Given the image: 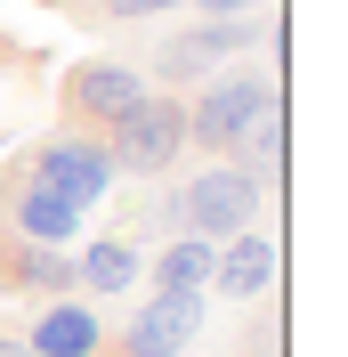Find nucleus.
I'll use <instances>...</instances> for the list:
<instances>
[{"instance_id": "1", "label": "nucleus", "mask_w": 348, "mask_h": 357, "mask_svg": "<svg viewBox=\"0 0 348 357\" xmlns=\"http://www.w3.org/2000/svg\"><path fill=\"white\" fill-rule=\"evenodd\" d=\"M276 106H283V89H276V66H251V57H243L235 73L203 82V98L187 106V146L219 162V155H227V146H235L243 130H251V122H267Z\"/></svg>"}, {"instance_id": "2", "label": "nucleus", "mask_w": 348, "mask_h": 357, "mask_svg": "<svg viewBox=\"0 0 348 357\" xmlns=\"http://www.w3.org/2000/svg\"><path fill=\"white\" fill-rule=\"evenodd\" d=\"M260 195H267V187H251L235 162H203L187 187L162 195V227H171V236H203V244H227L235 227H251Z\"/></svg>"}, {"instance_id": "3", "label": "nucleus", "mask_w": 348, "mask_h": 357, "mask_svg": "<svg viewBox=\"0 0 348 357\" xmlns=\"http://www.w3.org/2000/svg\"><path fill=\"white\" fill-rule=\"evenodd\" d=\"M97 146H106L113 171H130V178H162L178 155H187V98H178V89H146V98H138V106L122 114V122H113Z\"/></svg>"}, {"instance_id": "4", "label": "nucleus", "mask_w": 348, "mask_h": 357, "mask_svg": "<svg viewBox=\"0 0 348 357\" xmlns=\"http://www.w3.org/2000/svg\"><path fill=\"white\" fill-rule=\"evenodd\" d=\"M138 98H146V66H130V57H81V66H65V82H57V114H65L73 130H97V138H106Z\"/></svg>"}, {"instance_id": "5", "label": "nucleus", "mask_w": 348, "mask_h": 357, "mask_svg": "<svg viewBox=\"0 0 348 357\" xmlns=\"http://www.w3.org/2000/svg\"><path fill=\"white\" fill-rule=\"evenodd\" d=\"M251 49H276L267 8H260V17H203L195 33H171V41L154 49V73H162L171 89H187V82L211 73V57H251Z\"/></svg>"}, {"instance_id": "6", "label": "nucleus", "mask_w": 348, "mask_h": 357, "mask_svg": "<svg viewBox=\"0 0 348 357\" xmlns=\"http://www.w3.org/2000/svg\"><path fill=\"white\" fill-rule=\"evenodd\" d=\"M73 211H81V203L57 195L33 155H17L8 171H0V227H17V236H33V244H65V236H73Z\"/></svg>"}, {"instance_id": "7", "label": "nucleus", "mask_w": 348, "mask_h": 357, "mask_svg": "<svg viewBox=\"0 0 348 357\" xmlns=\"http://www.w3.org/2000/svg\"><path fill=\"white\" fill-rule=\"evenodd\" d=\"M73 284L81 276H73L65 244H33L17 227H0V292H17V301H65Z\"/></svg>"}, {"instance_id": "8", "label": "nucleus", "mask_w": 348, "mask_h": 357, "mask_svg": "<svg viewBox=\"0 0 348 357\" xmlns=\"http://www.w3.org/2000/svg\"><path fill=\"white\" fill-rule=\"evenodd\" d=\"M195 325H203V301H195V292H154L146 309H138L130 325H122L113 357H187Z\"/></svg>"}, {"instance_id": "9", "label": "nucleus", "mask_w": 348, "mask_h": 357, "mask_svg": "<svg viewBox=\"0 0 348 357\" xmlns=\"http://www.w3.org/2000/svg\"><path fill=\"white\" fill-rule=\"evenodd\" d=\"M211 284L227 292V301H243V309L267 301V284H276V244H267L260 227H235V236L211 252Z\"/></svg>"}, {"instance_id": "10", "label": "nucleus", "mask_w": 348, "mask_h": 357, "mask_svg": "<svg viewBox=\"0 0 348 357\" xmlns=\"http://www.w3.org/2000/svg\"><path fill=\"white\" fill-rule=\"evenodd\" d=\"M24 341H33L41 357H106V349H113L106 325H97V309L73 301V292H65V301H49V309L24 325Z\"/></svg>"}, {"instance_id": "11", "label": "nucleus", "mask_w": 348, "mask_h": 357, "mask_svg": "<svg viewBox=\"0 0 348 357\" xmlns=\"http://www.w3.org/2000/svg\"><path fill=\"white\" fill-rule=\"evenodd\" d=\"M33 162H41V178L57 187V195H73V203H97L113 187L106 146H89V138H49V146H33Z\"/></svg>"}, {"instance_id": "12", "label": "nucleus", "mask_w": 348, "mask_h": 357, "mask_svg": "<svg viewBox=\"0 0 348 357\" xmlns=\"http://www.w3.org/2000/svg\"><path fill=\"white\" fill-rule=\"evenodd\" d=\"M73 276H81V292H130L138 276H146V252H138L130 236H106V244H89L81 260H73Z\"/></svg>"}, {"instance_id": "13", "label": "nucleus", "mask_w": 348, "mask_h": 357, "mask_svg": "<svg viewBox=\"0 0 348 357\" xmlns=\"http://www.w3.org/2000/svg\"><path fill=\"white\" fill-rule=\"evenodd\" d=\"M219 162H235L251 187H276V178H283V106L267 114V122H251V130H243V138H235V146H227Z\"/></svg>"}, {"instance_id": "14", "label": "nucleus", "mask_w": 348, "mask_h": 357, "mask_svg": "<svg viewBox=\"0 0 348 357\" xmlns=\"http://www.w3.org/2000/svg\"><path fill=\"white\" fill-rule=\"evenodd\" d=\"M211 252L219 244H203V236H171L162 260H154V292H203L211 284Z\"/></svg>"}, {"instance_id": "15", "label": "nucleus", "mask_w": 348, "mask_h": 357, "mask_svg": "<svg viewBox=\"0 0 348 357\" xmlns=\"http://www.w3.org/2000/svg\"><path fill=\"white\" fill-rule=\"evenodd\" d=\"M171 8H187V0H106V17H171Z\"/></svg>"}, {"instance_id": "16", "label": "nucleus", "mask_w": 348, "mask_h": 357, "mask_svg": "<svg viewBox=\"0 0 348 357\" xmlns=\"http://www.w3.org/2000/svg\"><path fill=\"white\" fill-rule=\"evenodd\" d=\"M187 8H203V17H260L267 0H187Z\"/></svg>"}, {"instance_id": "17", "label": "nucleus", "mask_w": 348, "mask_h": 357, "mask_svg": "<svg viewBox=\"0 0 348 357\" xmlns=\"http://www.w3.org/2000/svg\"><path fill=\"white\" fill-rule=\"evenodd\" d=\"M0 357H41V349H33L24 333H0Z\"/></svg>"}, {"instance_id": "18", "label": "nucleus", "mask_w": 348, "mask_h": 357, "mask_svg": "<svg viewBox=\"0 0 348 357\" xmlns=\"http://www.w3.org/2000/svg\"><path fill=\"white\" fill-rule=\"evenodd\" d=\"M106 357H113V349H106Z\"/></svg>"}]
</instances>
